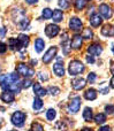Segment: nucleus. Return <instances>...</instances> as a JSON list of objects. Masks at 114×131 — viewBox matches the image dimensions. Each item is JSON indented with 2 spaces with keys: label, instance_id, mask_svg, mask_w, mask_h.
<instances>
[{
  "label": "nucleus",
  "instance_id": "nucleus-33",
  "mask_svg": "<svg viewBox=\"0 0 114 131\" xmlns=\"http://www.w3.org/2000/svg\"><path fill=\"white\" fill-rule=\"evenodd\" d=\"M96 78H97V75L95 74V72H90V74L88 75V82H89L90 84L94 83V82L96 81Z\"/></svg>",
  "mask_w": 114,
  "mask_h": 131
},
{
  "label": "nucleus",
  "instance_id": "nucleus-14",
  "mask_svg": "<svg viewBox=\"0 0 114 131\" xmlns=\"http://www.w3.org/2000/svg\"><path fill=\"white\" fill-rule=\"evenodd\" d=\"M101 22H103V18H101V16L99 15V14L95 13L90 16V24H91L92 27H95V28L99 27V25L101 24Z\"/></svg>",
  "mask_w": 114,
  "mask_h": 131
},
{
  "label": "nucleus",
  "instance_id": "nucleus-35",
  "mask_svg": "<svg viewBox=\"0 0 114 131\" xmlns=\"http://www.w3.org/2000/svg\"><path fill=\"white\" fill-rule=\"evenodd\" d=\"M6 51H7V45L5 43H2V41H0V54L6 53Z\"/></svg>",
  "mask_w": 114,
  "mask_h": 131
},
{
  "label": "nucleus",
  "instance_id": "nucleus-19",
  "mask_svg": "<svg viewBox=\"0 0 114 131\" xmlns=\"http://www.w3.org/2000/svg\"><path fill=\"white\" fill-rule=\"evenodd\" d=\"M44 47H45V41L42 38H37L36 41H35V50H36V52L40 53L44 50Z\"/></svg>",
  "mask_w": 114,
  "mask_h": 131
},
{
  "label": "nucleus",
  "instance_id": "nucleus-11",
  "mask_svg": "<svg viewBox=\"0 0 114 131\" xmlns=\"http://www.w3.org/2000/svg\"><path fill=\"white\" fill-rule=\"evenodd\" d=\"M53 71H54V74L57 75V76H59V77H61V76H64L65 75V68H64V66H62L61 63V59H58V62L57 63H54L53 64Z\"/></svg>",
  "mask_w": 114,
  "mask_h": 131
},
{
  "label": "nucleus",
  "instance_id": "nucleus-24",
  "mask_svg": "<svg viewBox=\"0 0 114 131\" xmlns=\"http://www.w3.org/2000/svg\"><path fill=\"white\" fill-rule=\"evenodd\" d=\"M42 107H43V101H42V99L39 97H36L34 99L32 108H34L35 111H39V109H42Z\"/></svg>",
  "mask_w": 114,
  "mask_h": 131
},
{
  "label": "nucleus",
  "instance_id": "nucleus-27",
  "mask_svg": "<svg viewBox=\"0 0 114 131\" xmlns=\"http://www.w3.org/2000/svg\"><path fill=\"white\" fill-rule=\"evenodd\" d=\"M87 5L85 0H75V9L76 10H82Z\"/></svg>",
  "mask_w": 114,
  "mask_h": 131
},
{
  "label": "nucleus",
  "instance_id": "nucleus-50",
  "mask_svg": "<svg viewBox=\"0 0 114 131\" xmlns=\"http://www.w3.org/2000/svg\"><path fill=\"white\" fill-rule=\"evenodd\" d=\"M61 131H67V130H61Z\"/></svg>",
  "mask_w": 114,
  "mask_h": 131
},
{
  "label": "nucleus",
  "instance_id": "nucleus-22",
  "mask_svg": "<svg viewBox=\"0 0 114 131\" xmlns=\"http://www.w3.org/2000/svg\"><path fill=\"white\" fill-rule=\"evenodd\" d=\"M101 35H103V36H106V37L112 36V35H113V29H112V27H111L110 24L104 25L103 29H101Z\"/></svg>",
  "mask_w": 114,
  "mask_h": 131
},
{
  "label": "nucleus",
  "instance_id": "nucleus-10",
  "mask_svg": "<svg viewBox=\"0 0 114 131\" xmlns=\"http://www.w3.org/2000/svg\"><path fill=\"white\" fill-rule=\"evenodd\" d=\"M71 86H73L74 90H82L85 86V79L82 77H77V78H74L71 81Z\"/></svg>",
  "mask_w": 114,
  "mask_h": 131
},
{
  "label": "nucleus",
  "instance_id": "nucleus-2",
  "mask_svg": "<svg viewBox=\"0 0 114 131\" xmlns=\"http://www.w3.org/2000/svg\"><path fill=\"white\" fill-rule=\"evenodd\" d=\"M25 117H27V115H25L24 113H22V112H15V113L12 115L11 121H12V123H13L15 127L21 128V127L24 125Z\"/></svg>",
  "mask_w": 114,
  "mask_h": 131
},
{
  "label": "nucleus",
  "instance_id": "nucleus-36",
  "mask_svg": "<svg viewBox=\"0 0 114 131\" xmlns=\"http://www.w3.org/2000/svg\"><path fill=\"white\" fill-rule=\"evenodd\" d=\"M38 77H39V79H40V81H44V82H46L48 79V76H47V74H46V72H39Z\"/></svg>",
  "mask_w": 114,
  "mask_h": 131
},
{
  "label": "nucleus",
  "instance_id": "nucleus-4",
  "mask_svg": "<svg viewBox=\"0 0 114 131\" xmlns=\"http://www.w3.org/2000/svg\"><path fill=\"white\" fill-rule=\"evenodd\" d=\"M80 107H81V98L80 97H75V98H73V99L69 101L67 109H68V113L76 114L78 112V109H80Z\"/></svg>",
  "mask_w": 114,
  "mask_h": 131
},
{
  "label": "nucleus",
  "instance_id": "nucleus-42",
  "mask_svg": "<svg viewBox=\"0 0 114 131\" xmlns=\"http://www.w3.org/2000/svg\"><path fill=\"white\" fill-rule=\"evenodd\" d=\"M108 92H110V89H108V88H106V89H104V90H101V93H103V94H107Z\"/></svg>",
  "mask_w": 114,
  "mask_h": 131
},
{
  "label": "nucleus",
  "instance_id": "nucleus-47",
  "mask_svg": "<svg viewBox=\"0 0 114 131\" xmlns=\"http://www.w3.org/2000/svg\"><path fill=\"white\" fill-rule=\"evenodd\" d=\"M112 52H113V53H114V45H113V46H112Z\"/></svg>",
  "mask_w": 114,
  "mask_h": 131
},
{
  "label": "nucleus",
  "instance_id": "nucleus-15",
  "mask_svg": "<svg viewBox=\"0 0 114 131\" xmlns=\"http://www.w3.org/2000/svg\"><path fill=\"white\" fill-rule=\"evenodd\" d=\"M34 92H35V94L38 95V97H43V95H46L47 90L42 88V85L39 83H34Z\"/></svg>",
  "mask_w": 114,
  "mask_h": 131
},
{
  "label": "nucleus",
  "instance_id": "nucleus-31",
  "mask_svg": "<svg viewBox=\"0 0 114 131\" xmlns=\"http://www.w3.org/2000/svg\"><path fill=\"white\" fill-rule=\"evenodd\" d=\"M59 6L61 7L62 9H67L69 6H70V2H69V0H59Z\"/></svg>",
  "mask_w": 114,
  "mask_h": 131
},
{
  "label": "nucleus",
  "instance_id": "nucleus-39",
  "mask_svg": "<svg viewBox=\"0 0 114 131\" xmlns=\"http://www.w3.org/2000/svg\"><path fill=\"white\" fill-rule=\"evenodd\" d=\"M110 127L108 125H104V127H101V128H99V130L98 131H110Z\"/></svg>",
  "mask_w": 114,
  "mask_h": 131
},
{
  "label": "nucleus",
  "instance_id": "nucleus-46",
  "mask_svg": "<svg viewBox=\"0 0 114 131\" xmlns=\"http://www.w3.org/2000/svg\"><path fill=\"white\" fill-rule=\"evenodd\" d=\"M81 131H94V130L90 129V128H83V129L81 130Z\"/></svg>",
  "mask_w": 114,
  "mask_h": 131
},
{
  "label": "nucleus",
  "instance_id": "nucleus-43",
  "mask_svg": "<svg viewBox=\"0 0 114 131\" xmlns=\"http://www.w3.org/2000/svg\"><path fill=\"white\" fill-rule=\"evenodd\" d=\"M110 69H111V72H112V74H114V61L111 62V67H110Z\"/></svg>",
  "mask_w": 114,
  "mask_h": 131
},
{
  "label": "nucleus",
  "instance_id": "nucleus-9",
  "mask_svg": "<svg viewBox=\"0 0 114 131\" xmlns=\"http://www.w3.org/2000/svg\"><path fill=\"white\" fill-rule=\"evenodd\" d=\"M0 99H1L5 104H11V102L14 101L15 95H14V93L11 92V91H4V92L0 94Z\"/></svg>",
  "mask_w": 114,
  "mask_h": 131
},
{
  "label": "nucleus",
  "instance_id": "nucleus-20",
  "mask_svg": "<svg viewBox=\"0 0 114 131\" xmlns=\"http://www.w3.org/2000/svg\"><path fill=\"white\" fill-rule=\"evenodd\" d=\"M84 98L87 100H95L97 98V91L95 89H89V90L85 91Z\"/></svg>",
  "mask_w": 114,
  "mask_h": 131
},
{
  "label": "nucleus",
  "instance_id": "nucleus-38",
  "mask_svg": "<svg viewBox=\"0 0 114 131\" xmlns=\"http://www.w3.org/2000/svg\"><path fill=\"white\" fill-rule=\"evenodd\" d=\"M87 62L88 63H95V59H94V57H87Z\"/></svg>",
  "mask_w": 114,
  "mask_h": 131
},
{
  "label": "nucleus",
  "instance_id": "nucleus-13",
  "mask_svg": "<svg viewBox=\"0 0 114 131\" xmlns=\"http://www.w3.org/2000/svg\"><path fill=\"white\" fill-rule=\"evenodd\" d=\"M82 41H83L82 36H81V35H75V36L73 37V39H71L70 46L74 50H78V48H81V46H82Z\"/></svg>",
  "mask_w": 114,
  "mask_h": 131
},
{
  "label": "nucleus",
  "instance_id": "nucleus-18",
  "mask_svg": "<svg viewBox=\"0 0 114 131\" xmlns=\"http://www.w3.org/2000/svg\"><path fill=\"white\" fill-rule=\"evenodd\" d=\"M18 41H20V45L22 48H25L28 45H29L30 43V39H29V36H27V35H22L21 34L20 36H18Z\"/></svg>",
  "mask_w": 114,
  "mask_h": 131
},
{
  "label": "nucleus",
  "instance_id": "nucleus-8",
  "mask_svg": "<svg viewBox=\"0 0 114 131\" xmlns=\"http://www.w3.org/2000/svg\"><path fill=\"white\" fill-rule=\"evenodd\" d=\"M99 13H100L101 15L104 16V18H106V20L111 18V16H112L111 7L108 6V5H106V4H101L100 6H99Z\"/></svg>",
  "mask_w": 114,
  "mask_h": 131
},
{
  "label": "nucleus",
  "instance_id": "nucleus-52",
  "mask_svg": "<svg viewBox=\"0 0 114 131\" xmlns=\"http://www.w3.org/2000/svg\"><path fill=\"white\" fill-rule=\"evenodd\" d=\"M29 131H32V130H29Z\"/></svg>",
  "mask_w": 114,
  "mask_h": 131
},
{
  "label": "nucleus",
  "instance_id": "nucleus-5",
  "mask_svg": "<svg viewBox=\"0 0 114 131\" xmlns=\"http://www.w3.org/2000/svg\"><path fill=\"white\" fill-rule=\"evenodd\" d=\"M60 31V28L58 27L57 24H47L45 28V34L47 37H50V38H53V37H55L58 34H59Z\"/></svg>",
  "mask_w": 114,
  "mask_h": 131
},
{
  "label": "nucleus",
  "instance_id": "nucleus-29",
  "mask_svg": "<svg viewBox=\"0 0 114 131\" xmlns=\"http://www.w3.org/2000/svg\"><path fill=\"white\" fill-rule=\"evenodd\" d=\"M52 13L53 12L51 10L50 8H44L43 9V18H45V20H48V18H51L52 17Z\"/></svg>",
  "mask_w": 114,
  "mask_h": 131
},
{
  "label": "nucleus",
  "instance_id": "nucleus-53",
  "mask_svg": "<svg viewBox=\"0 0 114 131\" xmlns=\"http://www.w3.org/2000/svg\"><path fill=\"white\" fill-rule=\"evenodd\" d=\"M0 70H1V68H0Z\"/></svg>",
  "mask_w": 114,
  "mask_h": 131
},
{
  "label": "nucleus",
  "instance_id": "nucleus-49",
  "mask_svg": "<svg viewBox=\"0 0 114 131\" xmlns=\"http://www.w3.org/2000/svg\"><path fill=\"white\" fill-rule=\"evenodd\" d=\"M46 1H51V0H46Z\"/></svg>",
  "mask_w": 114,
  "mask_h": 131
},
{
  "label": "nucleus",
  "instance_id": "nucleus-34",
  "mask_svg": "<svg viewBox=\"0 0 114 131\" xmlns=\"http://www.w3.org/2000/svg\"><path fill=\"white\" fill-rule=\"evenodd\" d=\"M31 84H32V82L30 81L29 78H27V79H24V81H23L22 86H23L24 89H28V88H30V86H31Z\"/></svg>",
  "mask_w": 114,
  "mask_h": 131
},
{
  "label": "nucleus",
  "instance_id": "nucleus-17",
  "mask_svg": "<svg viewBox=\"0 0 114 131\" xmlns=\"http://www.w3.org/2000/svg\"><path fill=\"white\" fill-rule=\"evenodd\" d=\"M51 18H53V22L59 23V22H61L62 18H64V13H62L60 9H54L53 13H52V17Z\"/></svg>",
  "mask_w": 114,
  "mask_h": 131
},
{
  "label": "nucleus",
  "instance_id": "nucleus-7",
  "mask_svg": "<svg viewBox=\"0 0 114 131\" xmlns=\"http://www.w3.org/2000/svg\"><path fill=\"white\" fill-rule=\"evenodd\" d=\"M57 51H58V48L55 47V46H52V47L48 48V51L44 54V57H43L44 63H50V62L53 60V58L55 57V54H57Z\"/></svg>",
  "mask_w": 114,
  "mask_h": 131
},
{
  "label": "nucleus",
  "instance_id": "nucleus-21",
  "mask_svg": "<svg viewBox=\"0 0 114 131\" xmlns=\"http://www.w3.org/2000/svg\"><path fill=\"white\" fill-rule=\"evenodd\" d=\"M83 118H84L87 122H90L92 120V109L89 107H85L84 112H83Z\"/></svg>",
  "mask_w": 114,
  "mask_h": 131
},
{
  "label": "nucleus",
  "instance_id": "nucleus-1",
  "mask_svg": "<svg viewBox=\"0 0 114 131\" xmlns=\"http://www.w3.org/2000/svg\"><path fill=\"white\" fill-rule=\"evenodd\" d=\"M68 71L70 75L75 76V75H78L84 71V66H83V63L81 61H78V60H73V61L69 62Z\"/></svg>",
  "mask_w": 114,
  "mask_h": 131
},
{
  "label": "nucleus",
  "instance_id": "nucleus-40",
  "mask_svg": "<svg viewBox=\"0 0 114 131\" xmlns=\"http://www.w3.org/2000/svg\"><path fill=\"white\" fill-rule=\"evenodd\" d=\"M5 35H6V29H5V28H1V29H0V36L5 37Z\"/></svg>",
  "mask_w": 114,
  "mask_h": 131
},
{
  "label": "nucleus",
  "instance_id": "nucleus-25",
  "mask_svg": "<svg viewBox=\"0 0 114 131\" xmlns=\"http://www.w3.org/2000/svg\"><path fill=\"white\" fill-rule=\"evenodd\" d=\"M105 121H106V115L103 113H98L95 116V122L97 124H103V123H105Z\"/></svg>",
  "mask_w": 114,
  "mask_h": 131
},
{
  "label": "nucleus",
  "instance_id": "nucleus-12",
  "mask_svg": "<svg viewBox=\"0 0 114 131\" xmlns=\"http://www.w3.org/2000/svg\"><path fill=\"white\" fill-rule=\"evenodd\" d=\"M88 52L91 55H100L103 52V48L99 44H91L88 46Z\"/></svg>",
  "mask_w": 114,
  "mask_h": 131
},
{
  "label": "nucleus",
  "instance_id": "nucleus-28",
  "mask_svg": "<svg viewBox=\"0 0 114 131\" xmlns=\"http://www.w3.org/2000/svg\"><path fill=\"white\" fill-rule=\"evenodd\" d=\"M55 116H57V112H55L53 108L48 109V111L46 112V118H47L48 121H53L55 118Z\"/></svg>",
  "mask_w": 114,
  "mask_h": 131
},
{
  "label": "nucleus",
  "instance_id": "nucleus-6",
  "mask_svg": "<svg viewBox=\"0 0 114 131\" xmlns=\"http://www.w3.org/2000/svg\"><path fill=\"white\" fill-rule=\"evenodd\" d=\"M82 27H83V23L78 17H71L70 18V21H69V28H70V30L77 32V31H81Z\"/></svg>",
  "mask_w": 114,
  "mask_h": 131
},
{
  "label": "nucleus",
  "instance_id": "nucleus-37",
  "mask_svg": "<svg viewBox=\"0 0 114 131\" xmlns=\"http://www.w3.org/2000/svg\"><path fill=\"white\" fill-rule=\"evenodd\" d=\"M105 112H106L107 114L113 113V112H114V107L112 106V105H107V106L105 107Z\"/></svg>",
  "mask_w": 114,
  "mask_h": 131
},
{
  "label": "nucleus",
  "instance_id": "nucleus-16",
  "mask_svg": "<svg viewBox=\"0 0 114 131\" xmlns=\"http://www.w3.org/2000/svg\"><path fill=\"white\" fill-rule=\"evenodd\" d=\"M8 46L11 47V50H13V51H15V50L20 51L21 48H22L21 45H20L18 39H15V38H9L8 39Z\"/></svg>",
  "mask_w": 114,
  "mask_h": 131
},
{
  "label": "nucleus",
  "instance_id": "nucleus-45",
  "mask_svg": "<svg viewBox=\"0 0 114 131\" xmlns=\"http://www.w3.org/2000/svg\"><path fill=\"white\" fill-rule=\"evenodd\" d=\"M110 84H111V88H113V89H114V76L112 77V79H111Z\"/></svg>",
  "mask_w": 114,
  "mask_h": 131
},
{
  "label": "nucleus",
  "instance_id": "nucleus-44",
  "mask_svg": "<svg viewBox=\"0 0 114 131\" xmlns=\"http://www.w3.org/2000/svg\"><path fill=\"white\" fill-rule=\"evenodd\" d=\"M30 64H31L32 67H34V66H36L37 64V60H34V59L30 60Z\"/></svg>",
  "mask_w": 114,
  "mask_h": 131
},
{
  "label": "nucleus",
  "instance_id": "nucleus-51",
  "mask_svg": "<svg viewBox=\"0 0 114 131\" xmlns=\"http://www.w3.org/2000/svg\"><path fill=\"white\" fill-rule=\"evenodd\" d=\"M11 131H16V130H11Z\"/></svg>",
  "mask_w": 114,
  "mask_h": 131
},
{
  "label": "nucleus",
  "instance_id": "nucleus-23",
  "mask_svg": "<svg viewBox=\"0 0 114 131\" xmlns=\"http://www.w3.org/2000/svg\"><path fill=\"white\" fill-rule=\"evenodd\" d=\"M18 27H20L21 30H28L29 29V27H30V21L28 20L27 17L22 18V20L18 22Z\"/></svg>",
  "mask_w": 114,
  "mask_h": 131
},
{
  "label": "nucleus",
  "instance_id": "nucleus-54",
  "mask_svg": "<svg viewBox=\"0 0 114 131\" xmlns=\"http://www.w3.org/2000/svg\"><path fill=\"white\" fill-rule=\"evenodd\" d=\"M89 1H90V0H89Z\"/></svg>",
  "mask_w": 114,
  "mask_h": 131
},
{
  "label": "nucleus",
  "instance_id": "nucleus-3",
  "mask_svg": "<svg viewBox=\"0 0 114 131\" xmlns=\"http://www.w3.org/2000/svg\"><path fill=\"white\" fill-rule=\"evenodd\" d=\"M16 72L21 76L24 77H31L35 75V71L32 69H30L28 66H25V63H18L16 67Z\"/></svg>",
  "mask_w": 114,
  "mask_h": 131
},
{
  "label": "nucleus",
  "instance_id": "nucleus-32",
  "mask_svg": "<svg viewBox=\"0 0 114 131\" xmlns=\"http://www.w3.org/2000/svg\"><path fill=\"white\" fill-rule=\"evenodd\" d=\"M48 92L52 95H58L60 93V89L57 88V86H50V88H48Z\"/></svg>",
  "mask_w": 114,
  "mask_h": 131
},
{
  "label": "nucleus",
  "instance_id": "nucleus-26",
  "mask_svg": "<svg viewBox=\"0 0 114 131\" xmlns=\"http://www.w3.org/2000/svg\"><path fill=\"white\" fill-rule=\"evenodd\" d=\"M92 37H94V32H92V30L90 29V28H85V29L83 30L82 38H84V39H92Z\"/></svg>",
  "mask_w": 114,
  "mask_h": 131
},
{
  "label": "nucleus",
  "instance_id": "nucleus-30",
  "mask_svg": "<svg viewBox=\"0 0 114 131\" xmlns=\"http://www.w3.org/2000/svg\"><path fill=\"white\" fill-rule=\"evenodd\" d=\"M31 130L32 131H44V127L38 122H34L31 124Z\"/></svg>",
  "mask_w": 114,
  "mask_h": 131
},
{
  "label": "nucleus",
  "instance_id": "nucleus-41",
  "mask_svg": "<svg viewBox=\"0 0 114 131\" xmlns=\"http://www.w3.org/2000/svg\"><path fill=\"white\" fill-rule=\"evenodd\" d=\"M25 1H27V4H29V5H34V4H37L38 0H25Z\"/></svg>",
  "mask_w": 114,
  "mask_h": 131
},
{
  "label": "nucleus",
  "instance_id": "nucleus-48",
  "mask_svg": "<svg viewBox=\"0 0 114 131\" xmlns=\"http://www.w3.org/2000/svg\"><path fill=\"white\" fill-rule=\"evenodd\" d=\"M0 128H1V120H0Z\"/></svg>",
  "mask_w": 114,
  "mask_h": 131
}]
</instances>
